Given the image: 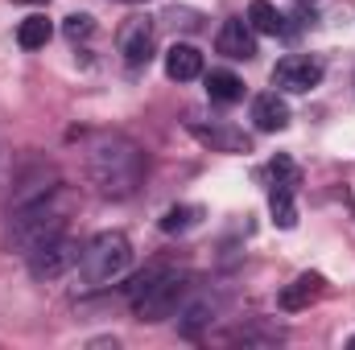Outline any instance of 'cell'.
<instances>
[{
  "instance_id": "6da1fadb",
  "label": "cell",
  "mask_w": 355,
  "mask_h": 350,
  "mask_svg": "<svg viewBox=\"0 0 355 350\" xmlns=\"http://www.w3.org/2000/svg\"><path fill=\"white\" fill-rule=\"evenodd\" d=\"M83 165H87L91 185L103 194V198H132L145 181V153L141 145H132L128 136L120 132H95L83 149Z\"/></svg>"
},
{
  "instance_id": "7c38bea8",
  "label": "cell",
  "mask_w": 355,
  "mask_h": 350,
  "mask_svg": "<svg viewBox=\"0 0 355 350\" xmlns=\"http://www.w3.org/2000/svg\"><path fill=\"white\" fill-rule=\"evenodd\" d=\"M190 132H194L202 145L219 149V153H248V136H244V132H232V128H207V124H198V120H190Z\"/></svg>"
},
{
  "instance_id": "ac0fdd59",
  "label": "cell",
  "mask_w": 355,
  "mask_h": 350,
  "mask_svg": "<svg viewBox=\"0 0 355 350\" xmlns=\"http://www.w3.org/2000/svg\"><path fill=\"white\" fill-rule=\"evenodd\" d=\"M62 29H67V37H71V42H79V37H91V33H95V21H91L87 12H71Z\"/></svg>"
},
{
  "instance_id": "5bb4252c",
  "label": "cell",
  "mask_w": 355,
  "mask_h": 350,
  "mask_svg": "<svg viewBox=\"0 0 355 350\" xmlns=\"http://www.w3.org/2000/svg\"><path fill=\"white\" fill-rule=\"evenodd\" d=\"M50 37H54V25H50V17H42V12H33V17H25V21L17 25L21 50H42Z\"/></svg>"
},
{
  "instance_id": "4fadbf2b",
  "label": "cell",
  "mask_w": 355,
  "mask_h": 350,
  "mask_svg": "<svg viewBox=\"0 0 355 350\" xmlns=\"http://www.w3.org/2000/svg\"><path fill=\"white\" fill-rule=\"evenodd\" d=\"M207 95L215 103H240L244 99V79L232 75V71H211L207 75Z\"/></svg>"
},
{
  "instance_id": "7402d4cb",
  "label": "cell",
  "mask_w": 355,
  "mask_h": 350,
  "mask_svg": "<svg viewBox=\"0 0 355 350\" xmlns=\"http://www.w3.org/2000/svg\"><path fill=\"white\" fill-rule=\"evenodd\" d=\"M347 347H352V350H355V338H352V342H347Z\"/></svg>"
},
{
  "instance_id": "8992f818",
  "label": "cell",
  "mask_w": 355,
  "mask_h": 350,
  "mask_svg": "<svg viewBox=\"0 0 355 350\" xmlns=\"http://www.w3.org/2000/svg\"><path fill=\"white\" fill-rule=\"evenodd\" d=\"M25 264H29V276H33V280H58V276H67V272L79 264V248H75L67 235H58V239L42 243L37 252H29Z\"/></svg>"
},
{
  "instance_id": "52a82bcc",
  "label": "cell",
  "mask_w": 355,
  "mask_h": 350,
  "mask_svg": "<svg viewBox=\"0 0 355 350\" xmlns=\"http://www.w3.org/2000/svg\"><path fill=\"white\" fill-rule=\"evenodd\" d=\"M322 83V62L318 58H306V54H289L272 66V87L289 91V95H306Z\"/></svg>"
},
{
  "instance_id": "7a4b0ae2",
  "label": "cell",
  "mask_w": 355,
  "mask_h": 350,
  "mask_svg": "<svg viewBox=\"0 0 355 350\" xmlns=\"http://www.w3.org/2000/svg\"><path fill=\"white\" fill-rule=\"evenodd\" d=\"M67 219H71V194L62 185L33 198V202H25V206H12V214H8V248L17 256H29L42 243L67 235Z\"/></svg>"
},
{
  "instance_id": "5b68a950",
  "label": "cell",
  "mask_w": 355,
  "mask_h": 350,
  "mask_svg": "<svg viewBox=\"0 0 355 350\" xmlns=\"http://www.w3.org/2000/svg\"><path fill=\"white\" fill-rule=\"evenodd\" d=\"M116 46H120V58H124L128 71H145V66L153 62V46H157L153 21H149V17H128V21L120 25Z\"/></svg>"
},
{
  "instance_id": "e0dca14e",
  "label": "cell",
  "mask_w": 355,
  "mask_h": 350,
  "mask_svg": "<svg viewBox=\"0 0 355 350\" xmlns=\"http://www.w3.org/2000/svg\"><path fill=\"white\" fill-rule=\"evenodd\" d=\"M198 219H202L198 206H170L166 219H162V231H166V235H182V231L198 227Z\"/></svg>"
},
{
  "instance_id": "2e32d148",
  "label": "cell",
  "mask_w": 355,
  "mask_h": 350,
  "mask_svg": "<svg viewBox=\"0 0 355 350\" xmlns=\"http://www.w3.org/2000/svg\"><path fill=\"white\" fill-rule=\"evenodd\" d=\"M248 25H252V33H285V17L268 4V0H252L248 4Z\"/></svg>"
},
{
  "instance_id": "9a60e30c",
  "label": "cell",
  "mask_w": 355,
  "mask_h": 350,
  "mask_svg": "<svg viewBox=\"0 0 355 350\" xmlns=\"http://www.w3.org/2000/svg\"><path fill=\"white\" fill-rule=\"evenodd\" d=\"M268 210H272V223L281 231L297 227V206H293V185H272L268 190Z\"/></svg>"
},
{
  "instance_id": "9c48e42d",
  "label": "cell",
  "mask_w": 355,
  "mask_h": 350,
  "mask_svg": "<svg viewBox=\"0 0 355 350\" xmlns=\"http://www.w3.org/2000/svg\"><path fill=\"white\" fill-rule=\"evenodd\" d=\"M322 293H327V280H322L318 272H302L293 284H285V288H281V309L297 313V309H306L310 301H318Z\"/></svg>"
},
{
  "instance_id": "30bf717a",
  "label": "cell",
  "mask_w": 355,
  "mask_h": 350,
  "mask_svg": "<svg viewBox=\"0 0 355 350\" xmlns=\"http://www.w3.org/2000/svg\"><path fill=\"white\" fill-rule=\"evenodd\" d=\"M252 124H257L261 132H281V128L289 124V103H285L277 91L257 95V99H252Z\"/></svg>"
},
{
  "instance_id": "44dd1931",
  "label": "cell",
  "mask_w": 355,
  "mask_h": 350,
  "mask_svg": "<svg viewBox=\"0 0 355 350\" xmlns=\"http://www.w3.org/2000/svg\"><path fill=\"white\" fill-rule=\"evenodd\" d=\"M124 4H145V0H124Z\"/></svg>"
},
{
  "instance_id": "ffe728a7",
  "label": "cell",
  "mask_w": 355,
  "mask_h": 350,
  "mask_svg": "<svg viewBox=\"0 0 355 350\" xmlns=\"http://www.w3.org/2000/svg\"><path fill=\"white\" fill-rule=\"evenodd\" d=\"M17 4H50V0H17Z\"/></svg>"
},
{
  "instance_id": "3957f363",
  "label": "cell",
  "mask_w": 355,
  "mask_h": 350,
  "mask_svg": "<svg viewBox=\"0 0 355 350\" xmlns=\"http://www.w3.org/2000/svg\"><path fill=\"white\" fill-rule=\"evenodd\" d=\"M190 293V280L170 268L166 260L149 264L145 272H137L128 280V301H132V313L137 322H162V317H174L182 297Z\"/></svg>"
},
{
  "instance_id": "ba28073f",
  "label": "cell",
  "mask_w": 355,
  "mask_h": 350,
  "mask_svg": "<svg viewBox=\"0 0 355 350\" xmlns=\"http://www.w3.org/2000/svg\"><path fill=\"white\" fill-rule=\"evenodd\" d=\"M215 50H219L223 58H236V62L257 58V33H252V25H248L244 17L223 21V29H219V37H215Z\"/></svg>"
},
{
  "instance_id": "d6986e66",
  "label": "cell",
  "mask_w": 355,
  "mask_h": 350,
  "mask_svg": "<svg viewBox=\"0 0 355 350\" xmlns=\"http://www.w3.org/2000/svg\"><path fill=\"white\" fill-rule=\"evenodd\" d=\"M268 174H272V185H297V165L289 157H277L268 165Z\"/></svg>"
},
{
  "instance_id": "277c9868",
  "label": "cell",
  "mask_w": 355,
  "mask_h": 350,
  "mask_svg": "<svg viewBox=\"0 0 355 350\" xmlns=\"http://www.w3.org/2000/svg\"><path fill=\"white\" fill-rule=\"evenodd\" d=\"M128 264H132V243H128L124 231H103V235H95L87 248L79 252V264H75L79 288H103V284L120 280V276L128 272Z\"/></svg>"
},
{
  "instance_id": "8fae6325",
  "label": "cell",
  "mask_w": 355,
  "mask_h": 350,
  "mask_svg": "<svg viewBox=\"0 0 355 350\" xmlns=\"http://www.w3.org/2000/svg\"><path fill=\"white\" fill-rule=\"evenodd\" d=\"M166 75H170L174 83L198 79V75H202V54H198L194 46H186V42H174V46L166 50Z\"/></svg>"
}]
</instances>
